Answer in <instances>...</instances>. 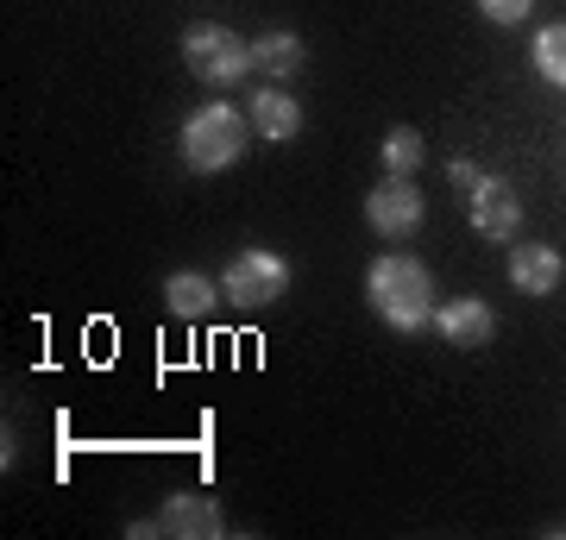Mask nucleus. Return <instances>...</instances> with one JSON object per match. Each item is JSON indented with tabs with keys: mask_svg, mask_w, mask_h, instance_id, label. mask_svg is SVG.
Masks as SVG:
<instances>
[{
	"mask_svg": "<svg viewBox=\"0 0 566 540\" xmlns=\"http://www.w3.org/2000/svg\"><path fill=\"white\" fill-rule=\"evenodd\" d=\"M365 296H371V308H378V320L390 333H422L434 320V277H428V264L403 258V252H385L371 264Z\"/></svg>",
	"mask_w": 566,
	"mask_h": 540,
	"instance_id": "1",
	"label": "nucleus"
},
{
	"mask_svg": "<svg viewBox=\"0 0 566 540\" xmlns=\"http://www.w3.org/2000/svg\"><path fill=\"white\" fill-rule=\"evenodd\" d=\"M245 139H252V120L227 100H208L182 120V163L196 177H214V170H233L245 158Z\"/></svg>",
	"mask_w": 566,
	"mask_h": 540,
	"instance_id": "2",
	"label": "nucleus"
},
{
	"mask_svg": "<svg viewBox=\"0 0 566 540\" xmlns=\"http://www.w3.org/2000/svg\"><path fill=\"white\" fill-rule=\"evenodd\" d=\"M182 63H189V76L208 82V88H233V82H245L252 70H259L252 44H245L240 32L214 25V20H202V25L182 32Z\"/></svg>",
	"mask_w": 566,
	"mask_h": 540,
	"instance_id": "3",
	"label": "nucleus"
},
{
	"mask_svg": "<svg viewBox=\"0 0 566 540\" xmlns=\"http://www.w3.org/2000/svg\"><path fill=\"white\" fill-rule=\"evenodd\" d=\"M283 289H290V264L264 245H245L221 271V301H233V308H271V301H283Z\"/></svg>",
	"mask_w": 566,
	"mask_h": 540,
	"instance_id": "4",
	"label": "nucleus"
},
{
	"mask_svg": "<svg viewBox=\"0 0 566 540\" xmlns=\"http://www.w3.org/2000/svg\"><path fill=\"white\" fill-rule=\"evenodd\" d=\"M422 195H416V177H385L371 195H365V221L378 240H409L422 226Z\"/></svg>",
	"mask_w": 566,
	"mask_h": 540,
	"instance_id": "5",
	"label": "nucleus"
},
{
	"mask_svg": "<svg viewBox=\"0 0 566 540\" xmlns=\"http://www.w3.org/2000/svg\"><path fill=\"white\" fill-rule=\"evenodd\" d=\"M465 214H472V226H479L485 240H510V233L523 226V195H516V182H504V177H479L465 189Z\"/></svg>",
	"mask_w": 566,
	"mask_h": 540,
	"instance_id": "6",
	"label": "nucleus"
},
{
	"mask_svg": "<svg viewBox=\"0 0 566 540\" xmlns=\"http://www.w3.org/2000/svg\"><path fill=\"white\" fill-rule=\"evenodd\" d=\"M227 528L221 516V502H208V497H170L151 521H139L133 534H170V540H214Z\"/></svg>",
	"mask_w": 566,
	"mask_h": 540,
	"instance_id": "7",
	"label": "nucleus"
},
{
	"mask_svg": "<svg viewBox=\"0 0 566 540\" xmlns=\"http://www.w3.org/2000/svg\"><path fill=\"white\" fill-rule=\"evenodd\" d=\"M434 327H441L447 346H460V352H472V346H491L497 340V315H491L485 296H460V301H434Z\"/></svg>",
	"mask_w": 566,
	"mask_h": 540,
	"instance_id": "8",
	"label": "nucleus"
},
{
	"mask_svg": "<svg viewBox=\"0 0 566 540\" xmlns=\"http://www.w3.org/2000/svg\"><path fill=\"white\" fill-rule=\"evenodd\" d=\"M510 283L523 296H554L560 289V252L554 245H516L510 252Z\"/></svg>",
	"mask_w": 566,
	"mask_h": 540,
	"instance_id": "9",
	"label": "nucleus"
},
{
	"mask_svg": "<svg viewBox=\"0 0 566 540\" xmlns=\"http://www.w3.org/2000/svg\"><path fill=\"white\" fill-rule=\"evenodd\" d=\"M252 133L259 139H296L303 133V100L283 88H259L252 95Z\"/></svg>",
	"mask_w": 566,
	"mask_h": 540,
	"instance_id": "10",
	"label": "nucleus"
},
{
	"mask_svg": "<svg viewBox=\"0 0 566 540\" xmlns=\"http://www.w3.org/2000/svg\"><path fill=\"white\" fill-rule=\"evenodd\" d=\"M221 296V283L202 277V271H177V277H164V301H170V315L177 320H202Z\"/></svg>",
	"mask_w": 566,
	"mask_h": 540,
	"instance_id": "11",
	"label": "nucleus"
},
{
	"mask_svg": "<svg viewBox=\"0 0 566 540\" xmlns=\"http://www.w3.org/2000/svg\"><path fill=\"white\" fill-rule=\"evenodd\" d=\"M252 57H259L264 76H296V70H303V39H296L290 25H277V32H264V39L252 44Z\"/></svg>",
	"mask_w": 566,
	"mask_h": 540,
	"instance_id": "12",
	"label": "nucleus"
},
{
	"mask_svg": "<svg viewBox=\"0 0 566 540\" xmlns=\"http://www.w3.org/2000/svg\"><path fill=\"white\" fill-rule=\"evenodd\" d=\"M378 158H385V177H416L422 170V133L416 126H390Z\"/></svg>",
	"mask_w": 566,
	"mask_h": 540,
	"instance_id": "13",
	"label": "nucleus"
},
{
	"mask_svg": "<svg viewBox=\"0 0 566 540\" xmlns=\"http://www.w3.org/2000/svg\"><path fill=\"white\" fill-rule=\"evenodd\" d=\"M535 76L542 82H554V88H566V20H554V25H542L535 32Z\"/></svg>",
	"mask_w": 566,
	"mask_h": 540,
	"instance_id": "14",
	"label": "nucleus"
},
{
	"mask_svg": "<svg viewBox=\"0 0 566 540\" xmlns=\"http://www.w3.org/2000/svg\"><path fill=\"white\" fill-rule=\"evenodd\" d=\"M528 7H535V0H479V13H485L491 25H523Z\"/></svg>",
	"mask_w": 566,
	"mask_h": 540,
	"instance_id": "15",
	"label": "nucleus"
},
{
	"mask_svg": "<svg viewBox=\"0 0 566 540\" xmlns=\"http://www.w3.org/2000/svg\"><path fill=\"white\" fill-rule=\"evenodd\" d=\"M447 177L460 182V189H472V182L485 177V170H479V163H472V158H453V163H447Z\"/></svg>",
	"mask_w": 566,
	"mask_h": 540,
	"instance_id": "16",
	"label": "nucleus"
}]
</instances>
